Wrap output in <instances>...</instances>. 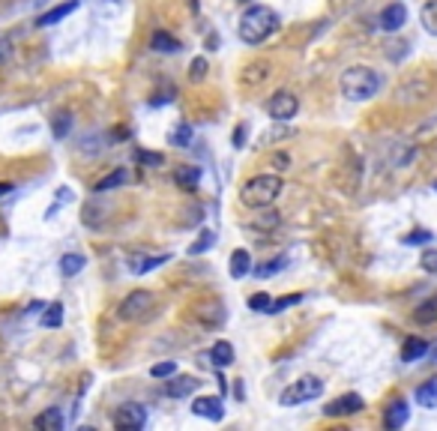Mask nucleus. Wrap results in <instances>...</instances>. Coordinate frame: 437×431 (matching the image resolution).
Instances as JSON below:
<instances>
[{"label":"nucleus","mask_w":437,"mask_h":431,"mask_svg":"<svg viewBox=\"0 0 437 431\" xmlns=\"http://www.w3.org/2000/svg\"><path fill=\"white\" fill-rule=\"evenodd\" d=\"M150 48L159 51V54H177L180 48H183V45H180V39H174L171 33L156 30V33H153V39H150Z\"/></svg>","instance_id":"2eb2a0df"},{"label":"nucleus","mask_w":437,"mask_h":431,"mask_svg":"<svg viewBox=\"0 0 437 431\" xmlns=\"http://www.w3.org/2000/svg\"><path fill=\"white\" fill-rule=\"evenodd\" d=\"M299 111V102L294 93H288V90H276L270 99H267V114L272 117V120L285 123V120H294Z\"/></svg>","instance_id":"39448f33"},{"label":"nucleus","mask_w":437,"mask_h":431,"mask_svg":"<svg viewBox=\"0 0 437 431\" xmlns=\"http://www.w3.org/2000/svg\"><path fill=\"white\" fill-rule=\"evenodd\" d=\"M189 3V9H192V12H198V9H201V3H198V0H186Z\"/></svg>","instance_id":"a19ab883"},{"label":"nucleus","mask_w":437,"mask_h":431,"mask_svg":"<svg viewBox=\"0 0 437 431\" xmlns=\"http://www.w3.org/2000/svg\"><path fill=\"white\" fill-rule=\"evenodd\" d=\"M150 374L159 377V381H162V377H174L177 374V363H174V359H168V363H156L150 368Z\"/></svg>","instance_id":"2f4dec72"},{"label":"nucleus","mask_w":437,"mask_h":431,"mask_svg":"<svg viewBox=\"0 0 437 431\" xmlns=\"http://www.w3.org/2000/svg\"><path fill=\"white\" fill-rule=\"evenodd\" d=\"M192 413L201 419H210V422H222L225 419V408H222V399H213V395H201V399L192 401Z\"/></svg>","instance_id":"1a4fd4ad"},{"label":"nucleus","mask_w":437,"mask_h":431,"mask_svg":"<svg viewBox=\"0 0 437 431\" xmlns=\"http://www.w3.org/2000/svg\"><path fill=\"white\" fill-rule=\"evenodd\" d=\"M9 54H12V48H9V42H6V39H0V63H3V60L9 57Z\"/></svg>","instance_id":"58836bf2"},{"label":"nucleus","mask_w":437,"mask_h":431,"mask_svg":"<svg viewBox=\"0 0 437 431\" xmlns=\"http://www.w3.org/2000/svg\"><path fill=\"white\" fill-rule=\"evenodd\" d=\"M126 180H129V174H126V171H111V174L99 180V183H96L93 189H96V192H108V189H117V186H123Z\"/></svg>","instance_id":"bb28decb"},{"label":"nucleus","mask_w":437,"mask_h":431,"mask_svg":"<svg viewBox=\"0 0 437 431\" xmlns=\"http://www.w3.org/2000/svg\"><path fill=\"white\" fill-rule=\"evenodd\" d=\"M84 255H75V251H72V255H63L60 258V273L63 276H78L81 269H84Z\"/></svg>","instance_id":"393cba45"},{"label":"nucleus","mask_w":437,"mask_h":431,"mask_svg":"<svg viewBox=\"0 0 437 431\" xmlns=\"http://www.w3.org/2000/svg\"><path fill=\"white\" fill-rule=\"evenodd\" d=\"M12 189H15L12 183H0V198H6L9 192H12Z\"/></svg>","instance_id":"ea45409f"},{"label":"nucleus","mask_w":437,"mask_h":431,"mask_svg":"<svg viewBox=\"0 0 437 431\" xmlns=\"http://www.w3.org/2000/svg\"><path fill=\"white\" fill-rule=\"evenodd\" d=\"M144 422H147V410H144L141 404H123V408L114 413V425L126 428V431H138V428H144Z\"/></svg>","instance_id":"6e6552de"},{"label":"nucleus","mask_w":437,"mask_h":431,"mask_svg":"<svg viewBox=\"0 0 437 431\" xmlns=\"http://www.w3.org/2000/svg\"><path fill=\"white\" fill-rule=\"evenodd\" d=\"M33 425H36V428H45V431H60V428H63V416H60L57 408H51V410L39 413V416L33 419Z\"/></svg>","instance_id":"412c9836"},{"label":"nucleus","mask_w":437,"mask_h":431,"mask_svg":"<svg viewBox=\"0 0 437 431\" xmlns=\"http://www.w3.org/2000/svg\"><path fill=\"white\" fill-rule=\"evenodd\" d=\"M425 354H429V341L416 338V336L407 338L405 347H402V359H405V363H416V359H422Z\"/></svg>","instance_id":"dca6fc26"},{"label":"nucleus","mask_w":437,"mask_h":431,"mask_svg":"<svg viewBox=\"0 0 437 431\" xmlns=\"http://www.w3.org/2000/svg\"><path fill=\"white\" fill-rule=\"evenodd\" d=\"M171 255H156V258H147V255H141V258H132V264L129 269L135 276H141V273H150V269H156L159 264H168Z\"/></svg>","instance_id":"a211bd4d"},{"label":"nucleus","mask_w":437,"mask_h":431,"mask_svg":"<svg viewBox=\"0 0 437 431\" xmlns=\"http://www.w3.org/2000/svg\"><path fill=\"white\" fill-rule=\"evenodd\" d=\"M434 192H437V180H434Z\"/></svg>","instance_id":"79ce46f5"},{"label":"nucleus","mask_w":437,"mask_h":431,"mask_svg":"<svg viewBox=\"0 0 437 431\" xmlns=\"http://www.w3.org/2000/svg\"><path fill=\"white\" fill-rule=\"evenodd\" d=\"M420 21H422V27H425V30H429L431 36H437V0H429V3H422Z\"/></svg>","instance_id":"b1692460"},{"label":"nucleus","mask_w":437,"mask_h":431,"mask_svg":"<svg viewBox=\"0 0 437 431\" xmlns=\"http://www.w3.org/2000/svg\"><path fill=\"white\" fill-rule=\"evenodd\" d=\"M78 9V0H66V3H60V6H54V9H48V12H42L39 18H36V24L39 27H51V24H57V21H63L66 15H72Z\"/></svg>","instance_id":"ddd939ff"},{"label":"nucleus","mask_w":437,"mask_h":431,"mask_svg":"<svg viewBox=\"0 0 437 431\" xmlns=\"http://www.w3.org/2000/svg\"><path fill=\"white\" fill-rule=\"evenodd\" d=\"M198 386H201V381L198 377H177V381H171V383H165V395L168 399H189Z\"/></svg>","instance_id":"f8f14e48"},{"label":"nucleus","mask_w":437,"mask_h":431,"mask_svg":"<svg viewBox=\"0 0 437 431\" xmlns=\"http://www.w3.org/2000/svg\"><path fill=\"white\" fill-rule=\"evenodd\" d=\"M192 81H204L207 78V60L204 57H195L192 60V75H189Z\"/></svg>","instance_id":"e433bc0d"},{"label":"nucleus","mask_w":437,"mask_h":431,"mask_svg":"<svg viewBox=\"0 0 437 431\" xmlns=\"http://www.w3.org/2000/svg\"><path fill=\"white\" fill-rule=\"evenodd\" d=\"M405 21H407V9H405V3H389L384 12H380V27H384L387 33L402 30Z\"/></svg>","instance_id":"9d476101"},{"label":"nucleus","mask_w":437,"mask_h":431,"mask_svg":"<svg viewBox=\"0 0 437 431\" xmlns=\"http://www.w3.org/2000/svg\"><path fill=\"white\" fill-rule=\"evenodd\" d=\"M243 144H245V126L234 129V147H243Z\"/></svg>","instance_id":"4c0bfd02"},{"label":"nucleus","mask_w":437,"mask_h":431,"mask_svg":"<svg viewBox=\"0 0 437 431\" xmlns=\"http://www.w3.org/2000/svg\"><path fill=\"white\" fill-rule=\"evenodd\" d=\"M362 408H366L362 395H357V392H344V395H339V399H333L330 404H326L324 413L335 419V416H353V413H360Z\"/></svg>","instance_id":"0eeeda50"},{"label":"nucleus","mask_w":437,"mask_h":431,"mask_svg":"<svg viewBox=\"0 0 437 431\" xmlns=\"http://www.w3.org/2000/svg\"><path fill=\"white\" fill-rule=\"evenodd\" d=\"M270 305H272V300H270V294H252L249 296V309L252 312H270Z\"/></svg>","instance_id":"473e14b6"},{"label":"nucleus","mask_w":437,"mask_h":431,"mask_svg":"<svg viewBox=\"0 0 437 431\" xmlns=\"http://www.w3.org/2000/svg\"><path fill=\"white\" fill-rule=\"evenodd\" d=\"M281 192V177L279 174H261L252 177L249 183L240 189V201L243 207H252V210H261V207H270Z\"/></svg>","instance_id":"7ed1b4c3"},{"label":"nucleus","mask_w":437,"mask_h":431,"mask_svg":"<svg viewBox=\"0 0 437 431\" xmlns=\"http://www.w3.org/2000/svg\"><path fill=\"white\" fill-rule=\"evenodd\" d=\"M285 267H288V255H279V258H272V260H267V264H261V267H252V273L258 278H270V276H276L279 269H285Z\"/></svg>","instance_id":"5701e85b"},{"label":"nucleus","mask_w":437,"mask_h":431,"mask_svg":"<svg viewBox=\"0 0 437 431\" xmlns=\"http://www.w3.org/2000/svg\"><path fill=\"white\" fill-rule=\"evenodd\" d=\"M416 404H420V408H429V410L437 408V377L425 381L420 390H416Z\"/></svg>","instance_id":"f3484780"},{"label":"nucleus","mask_w":437,"mask_h":431,"mask_svg":"<svg viewBox=\"0 0 437 431\" xmlns=\"http://www.w3.org/2000/svg\"><path fill=\"white\" fill-rule=\"evenodd\" d=\"M279 24H281V18L276 9L254 3L240 15V39L245 45H261L279 30Z\"/></svg>","instance_id":"f257e3e1"},{"label":"nucleus","mask_w":437,"mask_h":431,"mask_svg":"<svg viewBox=\"0 0 437 431\" xmlns=\"http://www.w3.org/2000/svg\"><path fill=\"white\" fill-rule=\"evenodd\" d=\"M342 93L351 102H366V99L378 96L380 90V75L371 66H351L342 72Z\"/></svg>","instance_id":"f03ea898"},{"label":"nucleus","mask_w":437,"mask_h":431,"mask_svg":"<svg viewBox=\"0 0 437 431\" xmlns=\"http://www.w3.org/2000/svg\"><path fill=\"white\" fill-rule=\"evenodd\" d=\"M227 273H231V278H243L252 273V255L245 249H236L231 255V267H227Z\"/></svg>","instance_id":"4468645a"},{"label":"nucleus","mask_w":437,"mask_h":431,"mask_svg":"<svg viewBox=\"0 0 437 431\" xmlns=\"http://www.w3.org/2000/svg\"><path fill=\"white\" fill-rule=\"evenodd\" d=\"M192 126L189 123H177L174 129H171V135H168V141L174 144V147H189V141H192Z\"/></svg>","instance_id":"a878e982"},{"label":"nucleus","mask_w":437,"mask_h":431,"mask_svg":"<svg viewBox=\"0 0 437 431\" xmlns=\"http://www.w3.org/2000/svg\"><path fill=\"white\" fill-rule=\"evenodd\" d=\"M135 159L141 162V165H162V162H165V156H162V153H150V150H135Z\"/></svg>","instance_id":"72a5a7b5"},{"label":"nucleus","mask_w":437,"mask_h":431,"mask_svg":"<svg viewBox=\"0 0 437 431\" xmlns=\"http://www.w3.org/2000/svg\"><path fill=\"white\" fill-rule=\"evenodd\" d=\"M69 126H72V114L69 111H57L51 120V129H54V138H66L69 135Z\"/></svg>","instance_id":"cd10ccee"},{"label":"nucleus","mask_w":437,"mask_h":431,"mask_svg":"<svg viewBox=\"0 0 437 431\" xmlns=\"http://www.w3.org/2000/svg\"><path fill=\"white\" fill-rule=\"evenodd\" d=\"M240 3H249V0H240Z\"/></svg>","instance_id":"37998d69"},{"label":"nucleus","mask_w":437,"mask_h":431,"mask_svg":"<svg viewBox=\"0 0 437 431\" xmlns=\"http://www.w3.org/2000/svg\"><path fill=\"white\" fill-rule=\"evenodd\" d=\"M198 180H201V168H195V165H183L174 171V183L180 189H195Z\"/></svg>","instance_id":"6ab92c4d"},{"label":"nucleus","mask_w":437,"mask_h":431,"mask_svg":"<svg viewBox=\"0 0 437 431\" xmlns=\"http://www.w3.org/2000/svg\"><path fill=\"white\" fill-rule=\"evenodd\" d=\"M153 305H156V300H153L150 291H135L120 303V312L117 314H120L123 320H138V318H144V314L153 312Z\"/></svg>","instance_id":"423d86ee"},{"label":"nucleus","mask_w":437,"mask_h":431,"mask_svg":"<svg viewBox=\"0 0 437 431\" xmlns=\"http://www.w3.org/2000/svg\"><path fill=\"white\" fill-rule=\"evenodd\" d=\"M60 323H63V305H60V303H51L48 309H45V314H42V327L57 329Z\"/></svg>","instance_id":"c85d7f7f"},{"label":"nucleus","mask_w":437,"mask_h":431,"mask_svg":"<svg viewBox=\"0 0 437 431\" xmlns=\"http://www.w3.org/2000/svg\"><path fill=\"white\" fill-rule=\"evenodd\" d=\"M321 395H324V381L315 374H306L281 392V404H285V408H294V404L315 401V399H321Z\"/></svg>","instance_id":"20e7f679"},{"label":"nucleus","mask_w":437,"mask_h":431,"mask_svg":"<svg viewBox=\"0 0 437 431\" xmlns=\"http://www.w3.org/2000/svg\"><path fill=\"white\" fill-rule=\"evenodd\" d=\"M213 242H216V233H213V231H201L198 242H192V246H189V255H204V251L210 249Z\"/></svg>","instance_id":"7c9ffc66"},{"label":"nucleus","mask_w":437,"mask_h":431,"mask_svg":"<svg viewBox=\"0 0 437 431\" xmlns=\"http://www.w3.org/2000/svg\"><path fill=\"white\" fill-rule=\"evenodd\" d=\"M303 303V294H290V296H279V300H272V305H270V312L267 314H279V312H285V309H290V305H299Z\"/></svg>","instance_id":"c756f323"},{"label":"nucleus","mask_w":437,"mask_h":431,"mask_svg":"<svg viewBox=\"0 0 437 431\" xmlns=\"http://www.w3.org/2000/svg\"><path fill=\"white\" fill-rule=\"evenodd\" d=\"M429 240H431V233H429V231H411V233L405 237L407 246H425Z\"/></svg>","instance_id":"c9c22d12"},{"label":"nucleus","mask_w":437,"mask_h":431,"mask_svg":"<svg viewBox=\"0 0 437 431\" xmlns=\"http://www.w3.org/2000/svg\"><path fill=\"white\" fill-rule=\"evenodd\" d=\"M413 320L420 323V327H429V323H437V296H431V300H425L422 305H416Z\"/></svg>","instance_id":"aec40b11"},{"label":"nucleus","mask_w":437,"mask_h":431,"mask_svg":"<svg viewBox=\"0 0 437 431\" xmlns=\"http://www.w3.org/2000/svg\"><path fill=\"white\" fill-rule=\"evenodd\" d=\"M407 416H411V408H407V401H405V399H396V401L387 408V413H384V425H387L389 431H396V428L405 425Z\"/></svg>","instance_id":"9b49d317"},{"label":"nucleus","mask_w":437,"mask_h":431,"mask_svg":"<svg viewBox=\"0 0 437 431\" xmlns=\"http://www.w3.org/2000/svg\"><path fill=\"white\" fill-rule=\"evenodd\" d=\"M210 359H213V365H216V368L231 365V363H234V347L227 345V341H216L213 350H210Z\"/></svg>","instance_id":"4be33fe9"},{"label":"nucleus","mask_w":437,"mask_h":431,"mask_svg":"<svg viewBox=\"0 0 437 431\" xmlns=\"http://www.w3.org/2000/svg\"><path fill=\"white\" fill-rule=\"evenodd\" d=\"M420 264H422L425 273H434L437 276V249H425L422 258H420Z\"/></svg>","instance_id":"f704fd0d"}]
</instances>
